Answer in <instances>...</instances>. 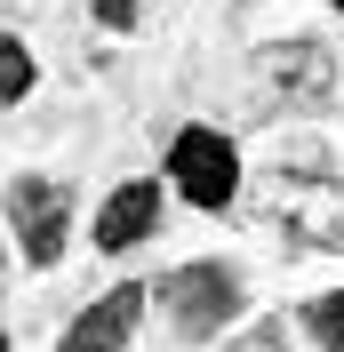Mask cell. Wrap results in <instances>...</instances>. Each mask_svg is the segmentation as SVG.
<instances>
[{
  "instance_id": "4",
  "label": "cell",
  "mask_w": 344,
  "mask_h": 352,
  "mask_svg": "<svg viewBox=\"0 0 344 352\" xmlns=\"http://www.w3.org/2000/svg\"><path fill=\"white\" fill-rule=\"evenodd\" d=\"M8 217H17V248L32 264H56V256H65V184L24 176L17 192H8Z\"/></svg>"
},
{
  "instance_id": "10",
  "label": "cell",
  "mask_w": 344,
  "mask_h": 352,
  "mask_svg": "<svg viewBox=\"0 0 344 352\" xmlns=\"http://www.w3.org/2000/svg\"><path fill=\"white\" fill-rule=\"evenodd\" d=\"M233 352H288V336H280V329H248Z\"/></svg>"
},
{
  "instance_id": "6",
  "label": "cell",
  "mask_w": 344,
  "mask_h": 352,
  "mask_svg": "<svg viewBox=\"0 0 344 352\" xmlns=\"http://www.w3.org/2000/svg\"><path fill=\"white\" fill-rule=\"evenodd\" d=\"M264 80H272L288 104H328L336 65H328L321 41H280V48H264Z\"/></svg>"
},
{
  "instance_id": "2",
  "label": "cell",
  "mask_w": 344,
  "mask_h": 352,
  "mask_svg": "<svg viewBox=\"0 0 344 352\" xmlns=\"http://www.w3.org/2000/svg\"><path fill=\"white\" fill-rule=\"evenodd\" d=\"M160 305H169L176 336L200 344V336H216L240 312V272H233V264H176L169 280H160Z\"/></svg>"
},
{
  "instance_id": "12",
  "label": "cell",
  "mask_w": 344,
  "mask_h": 352,
  "mask_svg": "<svg viewBox=\"0 0 344 352\" xmlns=\"http://www.w3.org/2000/svg\"><path fill=\"white\" fill-rule=\"evenodd\" d=\"M328 8H344V0H328Z\"/></svg>"
},
{
  "instance_id": "5",
  "label": "cell",
  "mask_w": 344,
  "mask_h": 352,
  "mask_svg": "<svg viewBox=\"0 0 344 352\" xmlns=\"http://www.w3.org/2000/svg\"><path fill=\"white\" fill-rule=\"evenodd\" d=\"M144 296H152V288H136V280L129 288H105V296L65 329V352H120L136 336V320H144Z\"/></svg>"
},
{
  "instance_id": "3",
  "label": "cell",
  "mask_w": 344,
  "mask_h": 352,
  "mask_svg": "<svg viewBox=\"0 0 344 352\" xmlns=\"http://www.w3.org/2000/svg\"><path fill=\"white\" fill-rule=\"evenodd\" d=\"M169 176H176V192L193 200V208H224L240 192V153L216 129H184L169 144Z\"/></svg>"
},
{
  "instance_id": "7",
  "label": "cell",
  "mask_w": 344,
  "mask_h": 352,
  "mask_svg": "<svg viewBox=\"0 0 344 352\" xmlns=\"http://www.w3.org/2000/svg\"><path fill=\"white\" fill-rule=\"evenodd\" d=\"M152 224H160V184H120L96 217V248H136Z\"/></svg>"
},
{
  "instance_id": "8",
  "label": "cell",
  "mask_w": 344,
  "mask_h": 352,
  "mask_svg": "<svg viewBox=\"0 0 344 352\" xmlns=\"http://www.w3.org/2000/svg\"><path fill=\"white\" fill-rule=\"evenodd\" d=\"M24 96H32V56L17 32H0V104H24Z\"/></svg>"
},
{
  "instance_id": "9",
  "label": "cell",
  "mask_w": 344,
  "mask_h": 352,
  "mask_svg": "<svg viewBox=\"0 0 344 352\" xmlns=\"http://www.w3.org/2000/svg\"><path fill=\"white\" fill-rule=\"evenodd\" d=\"M304 329H312L321 352H344V296H312L304 305Z\"/></svg>"
},
{
  "instance_id": "1",
  "label": "cell",
  "mask_w": 344,
  "mask_h": 352,
  "mask_svg": "<svg viewBox=\"0 0 344 352\" xmlns=\"http://www.w3.org/2000/svg\"><path fill=\"white\" fill-rule=\"evenodd\" d=\"M264 217L288 224L297 241L312 248H344V184L321 168H280L272 184H264Z\"/></svg>"
},
{
  "instance_id": "11",
  "label": "cell",
  "mask_w": 344,
  "mask_h": 352,
  "mask_svg": "<svg viewBox=\"0 0 344 352\" xmlns=\"http://www.w3.org/2000/svg\"><path fill=\"white\" fill-rule=\"evenodd\" d=\"M96 24H112V32H120V24H136V0H96Z\"/></svg>"
}]
</instances>
